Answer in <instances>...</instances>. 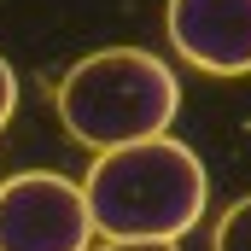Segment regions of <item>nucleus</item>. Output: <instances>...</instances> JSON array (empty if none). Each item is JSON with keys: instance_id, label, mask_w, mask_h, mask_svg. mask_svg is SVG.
Listing matches in <instances>:
<instances>
[{"instance_id": "f03ea898", "label": "nucleus", "mask_w": 251, "mask_h": 251, "mask_svg": "<svg viewBox=\"0 0 251 251\" xmlns=\"http://www.w3.org/2000/svg\"><path fill=\"white\" fill-rule=\"evenodd\" d=\"M53 105L70 140H82L88 152H117V146L170 134L181 111V82L146 47H105V53L76 59L59 76Z\"/></svg>"}, {"instance_id": "39448f33", "label": "nucleus", "mask_w": 251, "mask_h": 251, "mask_svg": "<svg viewBox=\"0 0 251 251\" xmlns=\"http://www.w3.org/2000/svg\"><path fill=\"white\" fill-rule=\"evenodd\" d=\"M210 251H251V193L216 222V246Z\"/></svg>"}, {"instance_id": "0eeeda50", "label": "nucleus", "mask_w": 251, "mask_h": 251, "mask_svg": "<svg viewBox=\"0 0 251 251\" xmlns=\"http://www.w3.org/2000/svg\"><path fill=\"white\" fill-rule=\"evenodd\" d=\"M100 251H181V246H146V240H117V246H100Z\"/></svg>"}, {"instance_id": "7ed1b4c3", "label": "nucleus", "mask_w": 251, "mask_h": 251, "mask_svg": "<svg viewBox=\"0 0 251 251\" xmlns=\"http://www.w3.org/2000/svg\"><path fill=\"white\" fill-rule=\"evenodd\" d=\"M94 222L70 176L24 170L0 181V251H88Z\"/></svg>"}, {"instance_id": "423d86ee", "label": "nucleus", "mask_w": 251, "mask_h": 251, "mask_svg": "<svg viewBox=\"0 0 251 251\" xmlns=\"http://www.w3.org/2000/svg\"><path fill=\"white\" fill-rule=\"evenodd\" d=\"M12 111H18V76H12V64L0 59V128L12 123Z\"/></svg>"}, {"instance_id": "20e7f679", "label": "nucleus", "mask_w": 251, "mask_h": 251, "mask_svg": "<svg viewBox=\"0 0 251 251\" xmlns=\"http://www.w3.org/2000/svg\"><path fill=\"white\" fill-rule=\"evenodd\" d=\"M170 47L204 76H251V0H170Z\"/></svg>"}, {"instance_id": "f257e3e1", "label": "nucleus", "mask_w": 251, "mask_h": 251, "mask_svg": "<svg viewBox=\"0 0 251 251\" xmlns=\"http://www.w3.org/2000/svg\"><path fill=\"white\" fill-rule=\"evenodd\" d=\"M82 199H88V222H94V234H105V246H117V240L181 246V234L199 228V216H204L210 176L187 140L158 134L140 146L100 152L82 181Z\"/></svg>"}]
</instances>
